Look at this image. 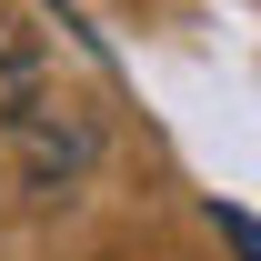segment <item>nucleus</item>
I'll use <instances>...</instances> for the list:
<instances>
[{"instance_id": "nucleus-1", "label": "nucleus", "mask_w": 261, "mask_h": 261, "mask_svg": "<svg viewBox=\"0 0 261 261\" xmlns=\"http://www.w3.org/2000/svg\"><path fill=\"white\" fill-rule=\"evenodd\" d=\"M211 221H221V241H231L241 261H261V221H251V211H211Z\"/></svg>"}]
</instances>
